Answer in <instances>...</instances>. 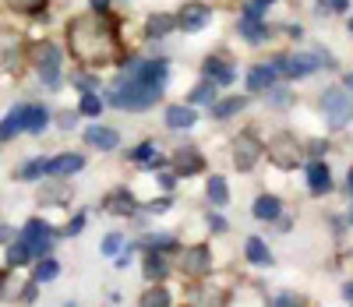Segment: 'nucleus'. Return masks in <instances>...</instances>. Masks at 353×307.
Listing matches in <instances>:
<instances>
[{"mask_svg": "<svg viewBox=\"0 0 353 307\" xmlns=\"http://www.w3.org/2000/svg\"><path fill=\"white\" fill-rule=\"evenodd\" d=\"M205 75H209L216 85H230V81H233V68L223 64L219 57H209V60H205Z\"/></svg>", "mask_w": 353, "mask_h": 307, "instance_id": "obj_19", "label": "nucleus"}, {"mask_svg": "<svg viewBox=\"0 0 353 307\" xmlns=\"http://www.w3.org/2000/svg\"><path fill=\"white\" fill-rule=\"evenodd\" d=\"M307 188H311V195H325V191L332 188V177H329V166H325V163H311V170H307Z\"/></svg>", "mask_w": 353, "mask_h": 307, "instance_id": "obj_16", "label": "nucleus"}, {"mask_svg": "<svg viewBox=\"0 0 353 307\" xmlns=\"http://www.w3.org/2000/svg\"><path fill=\"white\" fill-rule=\"evenodd\" d=\"M241 32H244V39H248V43H261V39H265L261 21H258V18H251V14H241Z\"/></svg>", "mask_w": 353, "mask_h": 307, "instance_id": "obj_27", "label": "nucleus"}, {"mask_svg": "<svg viewBox=\"0 0 353 307\" xmlns=\"http://www.w3.org/2000/svg\"><path fill=\"white\" fill-rule=\"evenodd\" d=\"M248 258H251L254 265H269V261H272L269 248H265V244H261L258 237H251V240H248Z\"/></svg>", "mask_w": 353, "mask_h": 307, "instance_id": "obj_28", "label": "nucleus"}, {"mask_svg": "<svg viewBox=\"0 0 353 307\" xmlns=\"http://www.w3.org/2000/svg\"><path fill=\"white\" fill-rule=\"evenodd\" d=\"M85 141H88V145H96V148H103V152H110V148L121 145V135H117L113 128L96 124V128H88V131H85Z\"/></svg>", "mask_w": 353, "mask_h": 307, "instance_id": "obj_13", "label": "nucleus"}, {"mask_svg": "<svg viewBox=\"0 0 353 307\" xmlns=\"http://www.w3.org/2000/svg\"><path fill=\"white\" fill-rule=\"evenodd\" d=\"M36 255H32V248H28L25 240H18V244H11V251H8V261L11 265H28Z\"/></svg>", "mask_w": 353, "mask_h": 307, "instance_id": "obj_30", "label": "nucleus"}, {"mask_svg": "<svg viewBox=\"0 0 353 307\" xmlns=\"http://www.w3.org/2000/svg\"><path fill=\"white\" fill-rule=\"evenodd\" d=\"M43 201H46V205H64V201H68V191H64V188H46V191H43Z\"/></svg>", "mask_w": 353, "mask_h": 307, "instance_id": "obj_35", "label": "nucleus"}, {"mask_svg": "<svg viewBox=\"0 0 353 307\" xmlns=\"http://www.w3.org/2000/svg\"><path fill=\"white\" fill-rule=\"evenodd\" d=\"M191 124H194L191 106H170V110H166V128L181 131V128H191Z\"/></svg>", "mask_w": 353, "mask_h": 307, "instance_id": "obj_20", "label": "nucleus"}, {"mask_svg": "<svg viewBox=\"0 0 353 307\" xmlns=\"http://www.w3.org/2000/svg\"><path fill=\"white\" fill-rule=\"evenodd\" d=\"M350 191H353V170H350Z\"/></svg>", "mask_w": 353, "mask_h": 307, "instance_id": "obj_51", "label": "nucleus"}, {"mask_svg": "<svg viewBox=\"0 0 353 307\" xmlns=\"http://www.w3.org/2000/svg\"><path fill=\"white\" fill-rule=\"evenodd\" d=\"M18 50H21V39L14 32H0V71L18 64Z\"/></svg>", "mask_w": 353, "mask_h": 307, "instance_id": "obj_15", "label": "nucleus"}, {"mask_svg": "<svg viewBox=\"0 0 353 307\" xmlns=\"http://www.w3.org/2000/svg\"><path fill=\"white\" fill-rule=\"evenodd\" d=\"M149 244H152V251H170V248H176V240H173V237H166V233L149 237Z\"/></svg>", "mask_w": 353, "mask_h": 307, "instance_id": "obj_37", "label": "nucleus"}, {"mask_svg": "<svg viewBox=\"0 0 353 307\" xmlns=\"http://www.w3.org/2000/svg\"><path fill=\"white\" fill-rule=\"evenodd\" d=\"M261 4H265V8H269V4H272V0H261Z\"/></svg>", "mask_w": 353, "mask_h": 307, "instance_id": "obj_52", "label": "nucleus"}, {"mask_svg": "<svg viewBox=\"0 0 353 307\" xmlns=\"http://www.w3.org/2000/svg\"><path fill=\"white\" fill-rule=\"evenodd\" d=\"M272 81H276V68H269V64H258V68H251V75H248V88H251V92L272 88Z\"/></svg>", "mask_w": 353, "mask_h": 307, "instance_id": "obj_17", "label": "nucleus"}, {"mask_svg": "<svg viewBox=\"0 0 353 307\" xmlns=\"http://www.w3.org/2000/svg\"><path fill=\"white\" fill-rule=\"evenodd\" d=\"M106 212H113V216H131V212H134L131 195H128V191H113V195L106 198Z\"/></svg>", "mask_w": 353, "mask_h": 307, "instance_id": "obj_21", "label": "nucleus"}, {"mask_svg": "<svg viewBox=\"0 0 353 307\" xmlns=\"http://www.w3.org/2000/svg\"><path fill=\"white\" fill-rule=\"evenodd\" d=\"M254 216H258V219H279V198L261 195V198L254 201Z\"/></svg>", "mask_w": 353, "mask_h": 307, "instance_id": "obj_24", "label": "nucleus"}, {"mask_svg": "<svg viewBox=\"0 0 353 307\" xmlns=\"http://www.w3.org/2000/svg\"><path fill=\"white\" fill-rule=\"evenodd\" d=\"M68 43H71V53L81 60V64H110V60L121 57V46H117V36L113 28L103 25L99 18L85 14V18H74L68 25Z\"/></svg>", "mask_w": 353, "mask_h": 307, "instance_id": "obj_1", "label": "nucleus"}, {"mask_svg": "<svg viewBox=\"0 0 353 307\" xmlns=\"http://www.w3.org/2000/svg\"><path fill=\"white\" fill-rule=\"evenodd\" d=\"M99 110H103L99 96H92V92H85V99H81V113H88V117H96Z\"/></svg>", "mask_w": 353, "mask_h": 307, "instance_id": "obj_36", "label": "nucleus"}, {"mask_svg": "<svg viewBox=\"0 0 353 307\" xmlns=\"http://www.w3.org/2000/svg\"><path fill=\"white\" fill-rule=\"evenodd\" d=\"M121 248H124V237H121V233H110L106 244H103V251H106V255H117Z\"/></svg>", "mask_w": 353, "mask_h": 307, "instance_id": "obj_40", "label": "nucleus"}, {"mask_svg": "<svg viewBox=\"0 0 353 307\" xmlns=\"http://www.w3.org/2000/svg\"><path fill=\"white\" fill-rule=\"evenodd\" d=\"M57 272H61V268H57V261H39V268H36V279H39V283H43V279H53Z\"/></svg>", "mask_w": 353, "mask_h": 307, "instance_id": "obj_39", "label": "nucleus"}, {"mask_svg": "<svg viewBox=\"0 0 353 307\" xmlns=\"http://www.w3.org/2000/svg\"><path fill=\"white\" fill-rule=\"evenodd\" d=\"M173 25H176V18H170V14H152V18H149V36H152V39L170 36Z\"/></svg>", "mask_w": 353, "mask_h": 307, "instance_id": "obj_26", "label": "nucleus"}, {"mask_svg": "<svg viewBox=\"0 0 353 307\" xmlns=\"http://www.w3.org/2000/svg\"><path fill=\"white\" fill-rule=\"evenodd\" d=\"M88 4H92L96 14H106V11H110V0H88Z\"/></svg>", "mask_w": 353, "mask_h": 307, "instance_id": "obj_42", "label": "nucleus"}, {"mask_svg": "<svg viewBox=\"0 0 353 307\" xmlns=\"http://www.w3.org/2000/svg\"><path fill=\"white\" fill-rule=\"evenodd\" d=\"M81 226H85V216H74V219L68 223V230H64V233H68V237H78V233H81Z\"/></svg>", "mask_w": 353, "mask_h": 307, "instance_id": "obj_41", "label": "nucleus"}, {"mask_svg": "<svg viewBox=\"0 0 353 307\" xmlns=\"http://www.w3.org/2000/svg\"><path fill=\"white\" fill-rule=\"evenodd\" d=\"M212 99H216V85H209V81H201L191 92V103H212Z\"/></svg>", "mask_w": 353, "mask_h": 307, "instance_id": "obj_34", "label": "nucleus"}, {"mask_svg": "<svg viewBox=\"0 0 353 307\" xmlns=\"http://www.w3.org/2000/svg\"><path fill=\"white\" fill-rule=\"evenodd\" d=\"M131 159H134V163H149V166H159V163H163V156H159L156 141H145V145H138V148L131 152Z\"/></svg>", "mask_w": 353, "mask_h": 307, "instance_id": "obj_23", "label": "nucleus"}, {"mask_svg": "<svg viewBox=\"0 0 353 307\" xmlns=\"http://www.w3.org/2000/svg\"><path fill=\"white\" fill-rule=\"evenodd\" d=\"M301 156H304V152H301V145H297V138H293V135H276L272 141H269V163L272 166H279V170H293V166H297L301 163Z\"/></svg>", "mask_w": 353, "mask_h": 307, "instance_id": "obj_3", "label": "nucleus"}, {"mask_svg": "<svg viewBox=\"0 0 353 307\" xmlns=\"http://www.w3.org/2000/svg\"><path fill=\"white\" fill-rule=\"evenodd\" d=\"M128 78H141V81H149V85H166V60H128V68H124Z\"/></svg>", "mask_w": 353, "mask_h": 307, "instance_id": "obj_5", "label": "nucleus"}, {"mask_svg": "<svg viewBox=\"0 0 353 307\" xmlns=\"http://www.w3.org/2000/svg\"><path fill=\"white\" fill-rule=\"evenodd\" d=\"M325 148H329L325 141H311V156H325Z\"/></svg>", "mask_w": 353, "mask_h": 307, "instance_id": "obj_43", "label": "nucleus"}, {"mask_svg": "<svg viewBox=\"0 0 353 307\" xmlns=\"http://www.w3.org/2000/svg\"><path fill=\"white\" fill-rule=\"evenodd\" d=\"M43 173H46V159H32V163L21 166L18 177H21V180H36V177H43Z\"/></svg>", "mask_w": 353, "mask_h": 307, "instance_id": "obj_33", "label": "nucleus"}, {"mask_svg": "<svg viewBox=\"0 0 353 307\" xmlns=\"http://www.w3.org/2000/svg\"><path fill=\"white\" fill-rule=\"evenodd\" d=\"M81 166H85V159L74 156V152H68V156H57V159H46V173H53V177H71V173H78Z\"/></svg>", "mask_w": 353, "mask_h": 307, "instance_id": "obj_14", "label": "nucleus"}, {"mask_svg": "<svg viewBox=\"0 0 353 307\" xmlns=\"http://www.w3.org/2000/svg\"><path fill=\"white\" fill-rule=\"evenodd\" d=\"M329 11H346V0H325Z\"/></svg>", "mask_w": 353, "mask_h": 307, "instance_id": "obj_44", "label": "nucleus"}, {"mask_svg": "<svg viewBox=\"0 0 353 307\" xmlns=\"http://www.w3.org/2000/svg\"><path fill=\"white\" fill-rule=\"evenodd\" d=\"M244 106H248V99L233 96V99H223V103H216V106H212V117H216V120H226V117H233V113H241Z\"/></svg>", "mask_w": 353, "mask_h": 307, "instance_id": "obj_25", "label": "nucleus"}, {"mask_svg": "<svg viewBox=\"0 0 353 307\" xmlns=\"http://www.w3.org/2000/svg\"><path fill=\"white\" fill-rule=\"evenodd\" d=\"M209 223H212V230H216V233H223V230H226V219H219V216H212Z\"/></svg>", "mask_w": 353, "mask_h": 307, "instance_id": "obj_46", "label": "nucleus"}, {"mask_svg": "<svg viewBox=\"0 0 353 307\" xmlns=\"http://www.w3.org/2000/svg\"><path fill=\"white\" fill-rule=\"evenodd\" d=\"M32 57H36V71H39L43 85L53 88L57 81H61V50H57L53 43H39L32 50Z\"/></svg>", "mask_w": 353, "mask_h": 307, "instance_id": "obj_4", "label": "nucleus"}, {"mask_svg": "<svg viewBox=\"0 0 353 307\" xmlns=\"http://www.w3.org/2000/svg\"><path fill=\"white\" fill-rule=\"evenodd\" d=\"M21 240L28 244V248H32V255H36V258H43V255L50 251V226H46V223H39V219H32V223L25 226Z\"/></svg>", "mask_w": 353, "mask_h": 307, "instance_id": "obj_11", "label": "nucleus"}, {"mask_svg": "<svg viewBox=\"0 0 353 307\" xmlns=\"http://www.w3.org/2000/svg\"><path fill=\"white\" fill-rule=\"evenodd\" d=\"M209 198H212V205H226L230 201V188H226L223 177H209Z\"/></svg>", "mask_w": 353, "mask_h": 307, "instance_id": "obj_29", "label": "nucleus"}, {"mask_svg": "<svg viewBox=\"0 0 353 307\" xmlns=\"http://www.w3.org/2000/svg\"><path fill=\"white\" fill-rule=\"evenodd\" d=\"M209 21H212V8L209 4H184L181 14H176V25H181L184 32H201Z\"/></svg>", "mask_w": 353, "mask_h": 307, "instance_id": "obj_7", "label": "nucleus"}, {"mask_svg": "<svg viewBox=\"0 0 353 307\" xmlns=\"http://www.w3.org/2000/svg\"><path fill=\"white\" fill-rule=\"evenodd\" d=\"M181 268H184L188 275H194V279L209 275V268H212L209 248H188V251H184V258H181Z\"/></svg>", "mask_w": 353, "mask_h": 307, "instance_id": "obj_10", "label": "nucleus"}, {"mask_svg": "<svg viewBox=\"0 0 353 307\" xmlns=\"http://www.w3.org/2000/svg\"><path fill=\"white\" fill-rule=\"evenodd\" d=\"M46 124H50V113H46L43 106H25V131L39 135Z\"/></svg>", "mask_w": 353, "mask_h": 307, "instance_id": "obj_22", "label": "nucleus"}, {"mask_svg": "<svg viewBox=\"0 0 353 307\" xmlns=\"http://www.w3.org/2000/svg\"><path fill=\"white\" fill-rule=\"evenodd\" d=\"M25 300H36V283H25Z\"/></svg>", "mask_w": 353, "mask_h": 307, "instance_id": "obj_47", "label": "nucleus"}, {"mask_svg": "<svg viewBox=\"0 0 353 307\" xmlns=\"http://www.w3.org/2000/svg\"><path fill=\"white\" fill-rule=\"evenodd\" d=\"M350 32H353V21H350Z\"/></svg>", "mask_w": 353, "mask_h": 307, "instance_id": "obj_53", "label": "nucleus"}, {"mask_svg": "<svg viewBox=\"0 0 353 307\" xmlns=\"http://www.w3.org/2000/svg\"><path fill=\"white\" fill-rule=\"evenodd\" d=\"M279 304H301V297H293V293H283V297H279Z\"/></svg>", "mask_w": 353, "mask_h": 307, "instance_id": "obj_48", "label": "nucleus"}, {"mask_svg": "<svg viewBox=\"0 0 353 307\" xmlns=\"http://www.w3.org/2000/svg\"><path fill=\"white\" fill-rule=\"evenodd\" d=\"M8 4H11L14 11H21V14H36V11L46 8V0H8Z\"/></svg>", "mask_w": 353, "mask_h": 307, "instance_id": "obj_32", "label": "nucleus"}, {"mask_svg": "<svg viewBox=\"0 0 353 307\" xmlns=\"http://www.w3.org/2000/svg\"><path fill=\"white\" fill-rule=\"evenodd\" d=\"M170 208V198H159V201H152V212H166Z\"/></svg>", "mask_w": 353, "mask_h": 307, "instance_id": "obj_45", "label": "nucleus"}, {"mask_svg": "<svg viewBox=\"0 0 353 307\" xmlns=\"http://www.w3.org/2000/svg\"><path fill=\"white\" fill-rule=\"evenodd\" d=\"M346 88H350V92H353V75H346Z\"/></svg>", "mask_w": 353, "mask_h": 307, "instance_id": "obj_50", "label": "nucleus"}, {"mask_svg": "<svg viewBox=\"0 0 353 307\" xmlns=\"http://www.w3.org/2000/svg\"><path fill=\"white\" fill-rule=\"evenodd\" d=\"M173 163H176V170H181L184 177H194V173H201V170H205V159L198 156V152H194L191 145H184V148H176V156H173Z\"/></svg>", "mask_w": 353, "mask_h": 307, "instance_id": "obj_12", "label": "nucleus"}, {"mask_svg": "<svg viewBox=\"0 0 353 307\" xmlns=\"http://www.w3.org/2000/svg\"><path fill=\"white\" fill-rule=\"evenodd\" d=\"M318 64H325V60H318V57H276V75H286V78H304L311 71H318Z\"/></svg>", "mask_w": 353, "mask_h": 307, "instance_id": "obj_6", "label": "nucleus"}, {"mask_svg": "<svg viewBox=\"0 0 353 307\" xmlns=\"http://www.w3.org/2000/svg\"><path fill=\"white\" fill-rule=\"evenodd\" d=\"M141 304H145V307H152V304H170V293H166V290H149V293L141 297Z\"/></svg>", "mask_w": 353, "mask_h": 307, "instance_id": "obj_38", "label": "nucleus"}, {"mask_svg": "<svg viewBox=\"0 0 353 307\" xmlns=\"http://www.w3.org/2000/svg\"><path fill=\"white\" fill-rule=\"evenodd\" d=\"M159 96H163L159 85H149L141 78H128V85H117L110 92V103L117 110H149V106L159 103Z\"/></svg>", "mask_w": 353, "mask_h": 307, "instance_id": "obj_2", "label": "nucleus"}, {"mask_svg": "<svg viewBox=\"0 0 353 307\" xmlns=\"http://www.w3.org/2000/svg\"><path fill=\"white\" fill-rule=\"evenodd\" d=\"M321 106L329 110V124H332V128H343L346 120L353 117V106L346 103V96H343L339 88H329L325 96H321Z\"/></svg>", "mask_w": 353, "mask_h": 307, "instance_id": "obj_8", "label": "nucleus"}, {"mask_svg": "<svg viewBox=\"0 0 353 307\" xmlns=\"http://www.w3.org/2000/svg\"><path fill=\"white\" fill-rule=\"evenodd\" d=\"M18 131H25V106H14V110L8 113V120H0V141L14 138Z\"/></svg>", "mask_w": 353, "mask_h": 307, "instance_id": "obj_18", "label": "nucleus"}, {"mask_svg": "<svg viewBox=\"0 0 353 307\" xmlns=\"http://www.w3.org/2000/svg\"><path fill=\"white\" fill-rule=\"evenodd\" d=\"M145 275H149V279H163V275H166V261H163V255H149V258H145Z\"/></svg>", "mask_w": 353, "mask_h": 307, "instance_id": "obj_31", "label": "nucleus"}, {"mask_svg": "<svg viewBox=\"0 0 353 307\" xmlns=\"http://www.w3.org/2000/svg\"><path fill=\"white\" fill-rule=\"evenodd\" d=\"M261 156V145L254 141V135H241L237 141H233V163H237L241 170H251Z\"/></svg>", "mask_w": 353, "mask_h": 307, "instance_id": "obj_9", "label": "nucleus"}, {"mask_svg": "<svg viewBox=\"0 0 353 307\" xmlns=\"http://www.w3.org/2000/svg\"><path fill=\"white\" fill-rule=\"evenodd\" d=\"M346 300H353V283H350V286H346Z\"/></svg>", "mask_w": 353, "mask_h": 307, "instance_id": "obj_49", "label": "nucleus"}]
</instances>
